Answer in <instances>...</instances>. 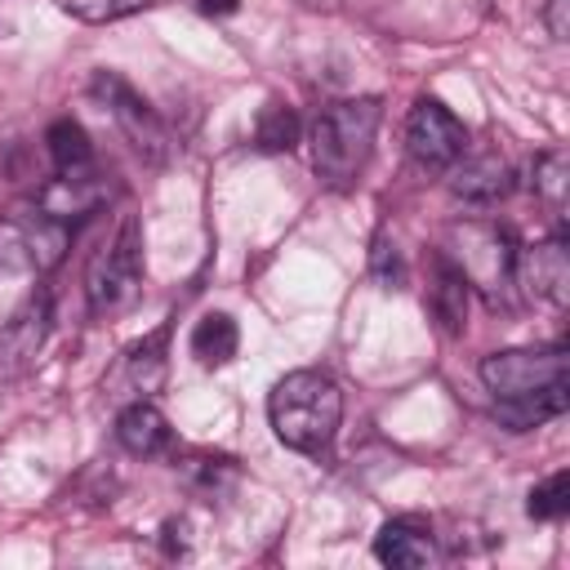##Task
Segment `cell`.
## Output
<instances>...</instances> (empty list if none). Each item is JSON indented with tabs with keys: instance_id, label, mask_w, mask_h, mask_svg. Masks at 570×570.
Here are the masks:
<instances>
[{
	"instance_id": "1",
	"label": "cell",
	"mask_w": 570,
	"mask_h": 570,
	"mask_svg": "<svg viewBox=\"0 0 570 570\" xmlns=\"http://www.w3.org/2000/svg\"><path fill=\"white\" fill-rule=\"evenodd\" d=\"M481 383L494 396V419L512 432H530L570 405L566 347H508L481 361Z\"/></svg>"
},
{
	"instance_id": "2",
	"label": "cell",
	"mask_w": 570,
	"mask_h": 570,
	"mask_svg": "<svg viewBox=\"0 0 570 570\" xmlns=\"http://www.w3.org/2000/svg\"><path fill=\"white\" fill-rule=\"evenodd\" d=\"M379 120H383V102L379 98H343V102H330L312 120V134H307L312 169H316V178L325 187L347 191L365 174Z\"/></svg>"
},
{
	"instance_id": "3",
	"label": "cell",
	"mask_w": 570,
	"mask_h": 570,
	"mask_svg": "<svg viewBox=\"0 0 570 570\" xmlns=\"http://www.w3.org/2000/svg\"><path fill=\"white\" fill-rule=\"evenodd\" d=\"M267 419H272V432L281 436V445H289L298 454H321L338 432L343 392L321 370H289L267 396Z\"/></svg>"
},
{
	"instance_id": "4",
	"label": "cell",
	"mask_w": 570,
	"mask_h": 570,
	"mask_svg": "<svg viewBox=\"0 0 570 570\" xmlns=\"http://www.w3.org/2000/svg\"><path fill=\"white\" fill-rule=\"evenodd\" d=\"M142 281V232L134 218H120L116 236L102 240V249L89 258L85 267V298L94 316H111L120 312Z\"/></svg>"
},
{
	"instance_id": "5",
	"label": "cell",
	"mask_w": 570,
	"mask_h": 570,
	"mask_svg": "<svg viewBox=\"0 0 570 570\" xmlns=\"http://www.w3.org/2000/svg\"><path fill=\"white\" fill-rule=\"evenodd\" d=\"M94 98L107 102L111 120L120 125V134L129 138V147H134L142 160H151V165L169 160V147H174V142H169L165 120L151 111V102H147L125 76H116V71H98V76H94Z\"/></svg>"
},
{
	"instance_id": "6",
	"label": "cell",
	"mask_w": 570,
	"mask_h": 570,
	"mask_svg": "<svg viewBox=\"0 0 570 570\" xmlns=\"http://www.w3.org/2000/svg\"><path fill=\"white\" fill-rule=\"evenodd\" d=\"M49 321H53V303H49V289H31L13 316L0 325V392L22 383L49 338Z\"/></svg>"
},
{
	"instance_id": "7",
	"label": "cell",
	"mask_w": 570,
	"mask_h": 570,
	"mask_svg": "<svg viewBox=\"0 0 570 570\" xmlns=\"http://www.w3.org/2000/svg\"><path fill=\"white\" fill-rule=\"evenodd\" d=\"M405 151L414 156V165L445 174L468 151V129L436 98H419L410 107V116H405Z\"/></svg>"
},
{
	"instance_id": "8",
	"label": "cell",
	"mask_w": 570,
	"mask_h": 570,
	"mask_svg": "<svg viewBox=\"0 0 570 570\" xmlns=\"http://www.w3.org/2000/svg\"><path fill=\"white\" fill-rule=\"evenodd\" d=\"M459 249H454V263L459 272L468 276V285H481L490 298L512 285V263H517V240L494 227V223H463L459 232Z\"/></svg>"
},
{
	"instance_id": "9",
	"label": "cell",
	"mask_w": 570,
	"mask_h": 570,
	"mask_svg": "<svg viewBox=\"0 0 570 570\" xmlns=\"http://www.w3.org/2000/svg\"><path fill=\"white\" fill-rule=\"evenodd\" d=\"M512 285H521L525 298H539L548 307H566L570 303V249H566V236H552V240L517 249Z\"/></svg>"
},
{
	"instance_id": "10",
	"label": "cell",
	"mask_w": 570,
	"mask_h": 570,
	"mask_svg": "<svg viewBox=\"0 0 570 570\" xmlns=\"http://www.w3.org/2000/svg\"><path fill=\"white\" fill-rule=\"evenodd\" d=\"M450 196L472 205V209H490L512 191V165L499 151H463L450 169Z\"/></svg>"
},
{
	"instance_id": "11",
	"label": "cell",
	"mask_w": 570,
	"mask_h": 570,
	"mask_svg": "<svg viewBox=\"0 0 570 570\" xmlns=\"http://www.w3.org/2000/svg\"><path fill=\"white\" fill-rule=\"evenodd\" d=\"M116 441L138 459H160L174 450V428L151 401H134L116 419Z\"/></svg>"
},
{
	"instance_id": "12",
	"label": "cell",
	"mask_w": 570,
	"mask_h": 570,
	"mask_svg": "<svg viewBox=\"0 0 570 570\" xmlns=\"http://www.w3.org/2000/svg\"><path fill=\"white\" fill-rule=\"evenodd\" d=\"M374 557L383 566H396V570H419L436 557V543L414 521H383L379 534H374Z\"/></svg>"
},
{
	"instance_id": "13",
	"label": "cell",
	"mask_w": 570,
	"mask_h": 570,
	"mask_svg": "<svg viewBox=\"0 0 570 570\" xmlns=\"http://www.w3.org/2000/svg\"><path fill=\"white\" fill-rule=\"evenodd\" d=\"M13 227H18V240H22V249H27V263L31 267H53L62 254H67V240H71V227L67 223H58V218H49L40 205L36 209H22L18 218H13Z\"/></svg>"
},
{
	"instance_id": "14",
	"label": "cell",
	"mask_w": 570,
	"mask_h": 570,
	"mask_svg": "<svg viewBox=\"0 0 570 570\" xmlns=\"http://www.w3.org/2000/svg\"><path fill=\"white\" fill-rule=\"evenodd\" d=\"M432 267H436V276H432V312L445 325V334H463V325H468V289L472 285H468V276L459 272V263L450 254H436Z\"/></svg>"
},
{
	"instance_id": "15",
	"label": "cell",
	"mask_w": 570,
	"mask_h": 570,
	"mask_svg": "<svg viewBox=\"0 0 570 570\" xmlns=\"http://www.w3.org/2000/svg\"><path fill=\"white\" fill-rule=\"evenodd\" d=\"M240 347V330L227 312H205L196 325H191V356L205 365V370H218L236 356Z\"/></svg>"
},
{
	"instance_id": "16",
	"label": "cell",
	"mask_w": 570,
	"mask_h": 570,
	"mask_svg": "<svg viewBox=\"0 0 570 570\" xmlns=\"http://www.w3.org/2000/svg\"><path fill=\"white\" fill-rule=\"evenodd\" d=\"M129 383L138 392H160L165 374H169V325H156L151 334H142L134 347H129Z\"/></svg>"
},
{
	"instance_id": "17",
	"label": "cell",
	"mask_w": 570,
	"mask_h": 570,
	"mask_svg": "<svg viewBox=\"0 0 570 570\" xmlns=\"http://www.w3.org/2000/svg\"><path fill=\"white\" fill-rule=\"evenodd\" d=\"M45 142H49V156H53V169L58 174H85V169H94V142H89V134L76 120H53L49 134H45Z\"/></svg>"
},
{
	"instance_id": "18",
	"label": "cell",
	"mask_w": 570,
	"mask_h": 570,
	"mask_svg": "<svg viewBox=\"0 0 570 570\" xmlns=\"http://www.w3.org/2000/svg\"><path fill=\"white\" fill-rule=\"evenodd\" d=\"M254 147L267 151V156L294 151L298 147V116L285 102H267L258 111V120H254Z\"/></svg>"
},
{
	"instance_id": "19",
	"label": "cell",
	"mask_w": 570,
	"mask_h": 570,
	"mask_svg": "<svg viewBox=\"0 0 570 570\" xmlns=\"http://www.w3.org/2000/svg\"><path fill=\"white\" fill-rule=\"evenodd\" d=\"M530 187L561 214L566 209V191H570V160H566V151L561 147H552V151H539L534 160H530Z\"/></svg>"
},
{
	"instance_id": "20",
	"label": "cell",
	"mask_w": 570,
	"mask_h": 570,
	"mask_svg": "<svg viewBox=\"0 0 570 570\" xmlns=\"http://www.w3.org/2000/svg\"><path fill=\"white\" fill-rule=\"evenodd\" d=\"M525 512H530L534 521H557V517H566V512H570V472L561 468V472H552L548 481H539V485L530 490V499H525Z\"/></svg>"
},
{
	"instance_id": "21",
	"label": "cell",
	"mask_w": 570,
	"mask_h": 570,
	"mask_svg": "<svg viewBox=\"0 0 570 570\" xmlns=\"http://www.w3.org/2000/svg\"><path fill=\"white\" fill-rule=\"evenodd\" d=\"M62 13L80 18V22H116V18H129L138 9H147L151 0H53Z\"/></svg>"
},
{
	"instance_id": "22",
	"label": "cell",
	"mask_w": 570,
	"mask_h": 570,
	"mask_svg": "<svg viewBox=\"0 0 570 570\" xmlns=\"http://www.w3.org/2000/svg\"><path fill=\"white\" fill-rule=\"evenodd\" d=\"M183 472H187V481H191L200 494H209V499L223 490L218 481H236V463H232V459H218V454H214V459H209V454H200V459L183 463Z\"/></svg>"
},
{
	"instance_id": "23",
	"label": "cell",
	"mask_w": 570,
	"mask_h": 570,
	"mask_svg": "<svg viewBox=\"0 0 570 570\" xmlns=\"http://www.w3.org/2000/svg\"><path fill=\"white\" fill-rule=\"evenodd\" d=\"M370 272H374V281H379L383 289H401V285H405V258H401V249H396L387 236L374 240V249H370Z\"/></svg>"
},
{
	"instance_id": "24",
	"label": "cell",
	"mask_w": 570,
	"mask_h": 570,
	"mask_svg": "<svg viewBox=\"0 0 570 570\" xmlns=\"http://www.w3.org/2000/svg\"><path fill=\"white\" fill-rule=\"evenodd\" d=\"M543 27L552 40H570V0H548L543 4Z\"/></svg>"
},
{
	"instance_id": "25",
	"label": "cell",
	"mask_w": 570,
	"mask_h": 570,
	"mask_svg": "<svg viewBox=\"0 0 570 570\" xmlns=\"http://www.w3.org/2000/svg\"><path fill=\"white\" fill-rule=\"evenodd\" d=\"M187 521H165V530H160V543H165V552L169 557H187Z\"/></svg>"
},
{
	"instance_id": "26",
	"label": "cell",
	"mask_w": 570,
	"mask_h": 570,
	"mask_svg": "<svg viewBox=\"0 0 570 570\" xmlns=\"http://www.w3.org/2000/svg\"><path fill=\"white\" fill-rule=\"evenodd\" d=\"M196 4H200V13H209V18H227V13L240 9V0H196Z\"/></svg>"
}]
</instances>
